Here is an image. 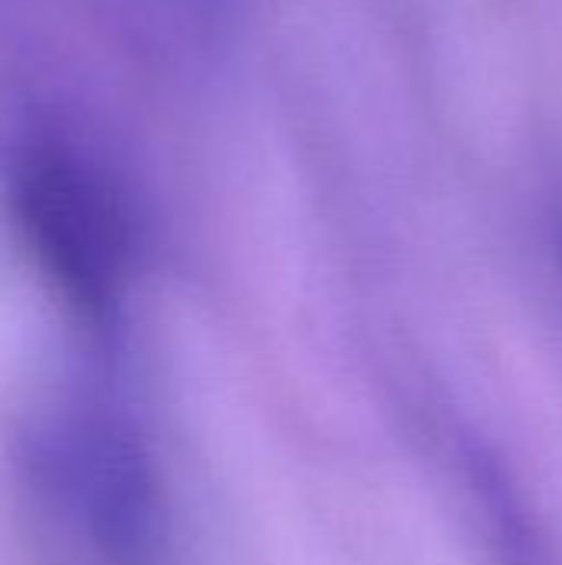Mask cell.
<instances>
[{"label": "cell", "instance_id": "1", "mask_svg": "<svg viewBox=\"0 0 562 565\" xmlns=\"http://www.w3.org/2000/svg\"><path fill=\"white\" fill-rule=\"evenodd\" d=\"M20 477L53 540L83 565H169L172 507L139 424L73 394L43 404L20 434Z\"/></svg>", "mask_w": 562, "mask_h": 565}, {"label": "cell", "instance_id": "2", "mask_svg": "<svg viewBox=\"0 0 562 565\" xmlns=\"http://www.w3.org/2000/svg\"><path fill=\"white\" fill-rule=\"evenodd\" d=\"M7 209L40 275L93 331H113L142 258L129 185L86 142L33 129L7 152Z\"/></svg>", "mask_w": 562, "mask_h": 565}, {"label": "cell", "instance_id": "3", "mask_svg": "<svg viewBox=\"0 0 562 565\" xmlns=\"http://www.w3.org/2000/svg\"><path fill=\"white\" fill-rule=\"evenodd\" d=\"M179 3H189V7H195V10H202V7H209L212 0H179Z\"/></svg>", "mask_w": 562, "mask_h": 565}]
</instances>
